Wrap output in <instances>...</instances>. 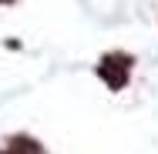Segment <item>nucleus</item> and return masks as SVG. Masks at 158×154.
<instances>
[{
    "mask_svg": "<svg viewBox=\"0 0 158 154\" xmlns=\"http://www.w3.org/2000/svg\"><path fill=\"white\" fill-rule=\"evenodd\" d=\"M0 3H14V0H0Z\"/></svg>",
    "mask_w": 158,
    "mask_h": 154,
    "instance_id": "obj_2",
    "label": "nucleus"
},
{
    "mask_svg": "<svg viewBox=\"0 0 158 154\" xmlns=\"http://www.w3.org/2000/svg\"><path fill=\"white\" fill-rule=\"evenodd\" d=\"M98 74L108 81V87H121L128 81V57H118V54H111V57H104V64H98Z\"/></svg>",
    "mask_w": 158,
    "mask_h": 154,
    "instance_id": "obj_1",
    "label": "nucleus"
}]
</instances>
